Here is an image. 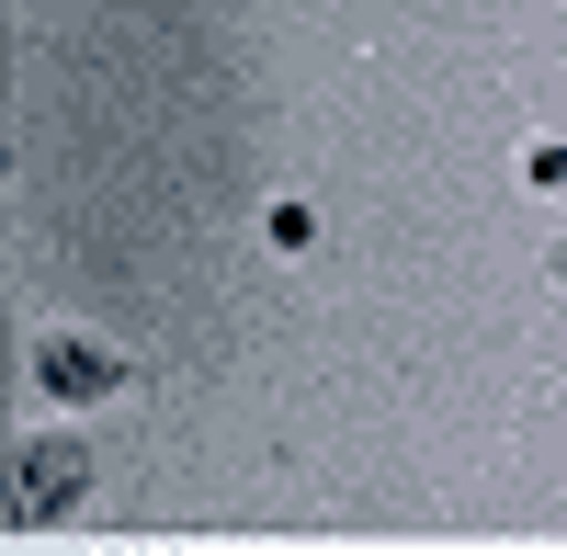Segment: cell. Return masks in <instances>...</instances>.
Instances as JSON below:
<instances>
[{
    "mask_svg": "<svg viewBox=\"0 0 567 556\" xmlns=\"http://www.w3.org/2000/svg\"><path fill=\"white\" fill-rule=\"evenodd\" d=\"M80 500H91V443H69V432L23 443V500H12V512L23 523H69Z\"/></svg>",
    "mask_w": 567,
    "mask_h": 556,
    "instance_id": "1",
    "label": "cell"
},
{
    "mask_svg": "<svg viewBox=\"0 0 567 556\" xmlns=\"http://www.w3.org/2000/svg\"><path fill=\"white\" fill-rule=\"evenodd\" d=\"M34 387L69 398V409H80V398H114V387H125V352L91 341V330H45V341H34Z\"/></svg>",
    "mask_w": 567,
    "mask_h": 556,
    "instance_id": "2",
    "label": "cell"
}]
</instances>
